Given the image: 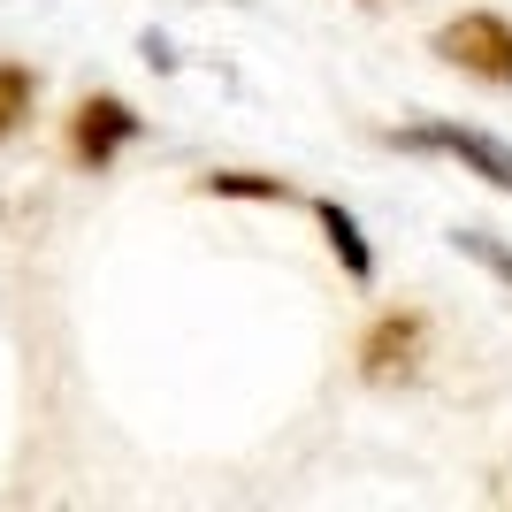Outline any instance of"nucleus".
<instances>
[{
	"label": "nucleus",
	"instance_id": "obj_1",
	"mask_svg": "<svg viewBox=\"0 0 512 512\" xmlns=\"http://www.w3.org/2000/svg\"><path fill=\"white\" fill-rule=\"evenodd\" d=\"M436 54H444L451 69L482 77V85L512 92V23L497 16V8H467V16H451L444 31H436Z\"/></svg>",
	"mask_w": 512,
	"mask_h": 512
},
{
	"label": "nucleus",
	"instance_id": "obj_2",
	"mask_svg": "<svg viewBox=\"0 0 512 512\" xmlns=\"http://www.w3.org/2000/svg\"><path fill=\"white\" fill-rule=\"evenodd\" d=\"M428 360V314L421 306H390V314L367 321L360 337V375L367 383H413Z\"/></svg>",
	"mask_w": 512,
	"mask_h": 512
},
{
	"label": "nucleus",
	"instance_id": "obj_3",
	"mask_svg": "<svg viewBox=\"0 0 512 512\" xmlns=\"http://www.w3.org/2000/svg\"><path fill=\"white\" fill-rule=\"evenodd\" d=\"M398 146L406 153H451V161L467 176H482L490 192H512V146L490 138V130H474V123H413V130H398Z\"/></svg>",
	"mask_w": 512,
	"mask_h": 512
},
{
	"label": "nucleus",
	"instance_id": "obj_4",
	"mask_svg": "<svg viewBox=\"0 0 512 512\" xmlns=\"http://www.w3.org/2000/svg\"><path fill=\"white\" fill-rule=\"evenodd\" d=\"M138 130H146V115H138L130 100L92 92V100H77V115H69V161H77V169H107Z\"/></svg>",
	"mask_w": 512,
	"mask_h": 512
},
{
	"label": "nucleus",
	"instance_id": "obj_5",
	"mask_svg": "<svg viewBox=\"0 0 512 512\" xmlns=\"http://www.w3.org/2000/svg\"><path fill=\"white\" fill-rule=\"evenodd\" d=\"M314 214H321L329 253L344 260V276H352V283H375V253H367V237H360V222H352V207H337V199H314Z\"/></svg>",
	"mask_w": 512,
	"mask_h": 512
},
{
	"label": "nucleus",
	"instance_id": "obj_6",
	"mask_svg": "<svg viewBox=\"0 0 512 512\" xmlns=\"http://www.w3.org/2000/svg\"><path fill=\"white\" fill-rule=\"evenodd\" d=\"M199 192H207V199H268V207L299 199L283 176H253V169H214V176H199Z\"/></svg>",
	"mask_w": 512,
	"mask_h": 512
},
{
	"label": "nucleus",
	"instance_id": "obj_7",
	"mask_svg": "<svg viewBox=\"0 0 512 512\" xmlns=\"http://www.w3.org/2000/svg\"><path fill=\"white\" fill-rule=\"evenodd\" d=\"M31 100H39V77H31L23 62H0V138H16V130H23Z\"/></svg>",
	"mask_w": 512,
	"mask_h": 512
},
{
	"label": "nucleus",
	"instance_id": "obj_8",
	"mask_svg": "<svg viewBox=\"0 0 512 512\" xmlns=\"http://www.w3.org/2000/svg\"><path fill=\"white\" fill-rule=\"evenodd\" d=\"M451 245H459V253H467V260H482V268H490L497 283H512V253H505V245H497V237H482V230H459V237H451Z\"/></svg>",
	"mask_w": 512,
	"mask_h": 512
}]
</instances>
